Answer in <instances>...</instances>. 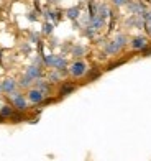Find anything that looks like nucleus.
<instances>
[{
	"label": "nucleus",
	"instance_id": "f257e3e1",
	"mask_svg": "<svg viewBox=\"0 0 151 161\" xmlns=\"http://www.w3.org/2000/svg\"><path fill=\"white\" fill-rule=\"evenodd\" d=\"M128 43H130V40H128V36L125 33H117L112 40L104 43L102 51L105 56H117L118 53H121L127 48Z\"/></svg>",
	"mask_w": 151,
	"mask_h": 161
},
{
	"label": "nucleus",
	"instance_id": "f03ea898",
	"mask_svg": "<svg viewBox=\"0 0 151 161\" xmlns=\"http://www.w3.org/2000/svg\"><path fill=\"white\" fill-rule=\"evenodd\" d=\"M7 97L10 100V105L18 112H26L28 108H30V102L26 99V94L21 89H17L15 92H12L10 96H7Z\"/></svg>",
	"mask_w": 151,
	"mask_h": 161
},
{
	"label": "nucleus",
	"instance_id": "7ed1b4c3",
	"mask_svg": "<svg viewBox=\"0 0 151 161\" xmlns=\"http://www.w3.org/2000/svg\"><path fill=\"white\" fill-rule=\"evenodd\" d=\"M87 71H89V64L85 63L84 59H74L73 63L69 64V68H67L69 76L74 77V79H82V77H85Z\"/></svg>",
	"mask_w": 151,
	"mask_h": 161
},
{
	"label": "nucleus",
	"instance_id": "20e7f679",
	"mask_svg": "<svg viewBox=\"0 0 151 161\" xmlns=\"http://www.w3.org/2000/svg\"><path fill=\"white\" fill-rule=\"evenodd\" d=\"M41 15H43V18H45V21H51V23L57 25L62 20L64 12L59 10V8H45L41 12Z\"/></svg>",
	"mask_w": 151,
	"mask_h": 161
},
{
	"label": "nucleus",
	"instance_id": "39448f33",
	"mask_svg": "<svg viewBox=\"0 0 151 161\" xmlns=\"http://www.w3.org/2000/svg\"><path fill=\"white\" fill-rule=\"evenodd\" d=\"M26 99H28V102H30L31 105L40 107L43 102H45L46 96H45V94H43L40 89H36V87H31V89L26 91Z\"/></svg>",
	"mask_w": 151,
	"mask_h": 161
},
{
	"label": "nucleus",
	"instance_id": "423d86ee",
	"mask_svg": "<svg viewBox=\"0 0 151 161\" xmlns=\"http://www.w3.org/2000/svg\"><path fill=\"white\" fill-rule=\"evenodd\" d=\"M130 48L133 49V51H136V53H140V51L143 49V48H146L148 45H149V38L146 35H135L133 38L130 40Z\"/></svg>",
	"mask_w": 151,
	"mask_h": 161
},
{
	"label": "nucleus",
	"instance_id": "0eeeda50",
	"mask_svg": "<svg viewBox=\"0 0 151 161\" xmlns=\"http://www.w3.org/2000/svg\"><path fill=\"white\" fill-rule=\"evenodd\" d=\"M77 89V84L73 82V80H64V82H61L59 86V91H57V97L62 99V97H67L71 96L73 92H76Z\"/></svg>",
	"mask_w": 151,
	"mask_h": 161
},
{
	"label": "nucleus",
	"instance_id": "6e6552de",
	"mask_svg": "<svg viewBox=\"0 0 151 161\" xmlns=\"http://www.w3.org/2000/svg\"><path fill=\"white\" fill-rule=\"evenodd\" d=\"M23 74L26 76H30L33 80H36V79H43V77H46L45 74V68H41V66H35V64H30V66H26V69Z\"/></svg>",
	"mask_w": 151,
	"mask_h": 161
},
{
	"label": "nucleus",
	"instance_id": "1a4fd4ad",
	"mask_svg": "<svg viewBox=\"0 0 151 161\" xmlns=\"http://www.w3.org/2000/svg\"><path fill=\"white\" fill-rule=\"evenodd\" d=\"M146 8V3H143L141 0H130L127 5V10L130 12V15H141Z\"/></svg>",
	"mask_w": 151,
	"mask_h": 161
},
{
	"label": "nucleus",
	"instance_id": "9d476101",
	"mask_svg": "<svg viewBox=\"0 0 151 161\" xmlns=\"http://www.w3.org/2000/svg\"><path fill=\"white\" fill-rule=\"evenodd\" d=\"M66 76H69V72H67V69L66 71H56V69H49V72L46 74V79L51 82L53 86L54 84H61L62 82V79L66 77Z\"/></svg>",
	"mask_w": 151,
	"mask_h": 161
},
{
	"label": "nucleus",
	"instance_id": "9b49d317",
	"mask_svg": "<svg viewBox=\"0 0 151 161\" xmlns=\"http://www.w3.org/2000/svg\"><path fill=\"white\" fill-rule=\"evenodd\" d=\"M33 87L40 89V91L46 96V97L53 94V84L49 82V80H48L46 77H43V79H36V80H35V84H33Z\"/></svg>",
	"mask_w": 151,
	"mask_h": 161
},
{
	"label": "nucleus",
	"instance_id": "f8f14e48",
	"mask_svg": "<svg viewBox=\"0 0 151 161\" xmlns=\"http://www.w3.org/2000/svg\"><path fill=\"white\" fill-rule=\"evenodd\" d=\"M127 28H136V30H145V21H143L141 15H130L125 20Z\"/></svg>",
	"mask_w": 151,
	"mask_h": 161
},
{
	"label": "nucleus",
	"instance_id": "ddd939ff",
	"mask_svg": "<svg viewBox=\"0 0 151 161\" xmlns=\"http://www.w3.org/2000/svg\"><path fill=\"white\" fill-rule=\"evenodd\" d=\"M2 89H3V94L10 96L12 92H15L18 89V80L15 77H5L2 80Z\"/></svg>",
	"mask_w": 151,
	"mask_h": 161
},
{
	"label": "nucleus",
	"instance_id": "4468645a",
	"mask_svg": "<svg viewBox=\"0 0 151 161\" xmlns=\"http://www.w3.org/2000/svg\"><path fill=\"white\" fill-rule=\"evenodd\" d=\"M85 53H87V48H85L82 43H74V45L71 46V51H69V54L73 56L74 59H82L85 56Z\"/></svg>",
	"mask_w": 151,
	"mask_h": 161
},
{
	"label": "nucleus",
	"instance_id": "2eb2a0df",
	"mask_svg": "<svg viewBox=\"0 0 151 161\" xmlns=\"http://www.w3.org/2000/svg\"><path fill=\"white\" fill-rule=\"evenodd\" d=\"M81 15H82L81 5L69 7V8H66V12H64V17H66L67 20H71V21H77L79 18H81Z\"/></svg>",
	"mask_w": 151,
	"mask_h": 161
},
{
	"label": "nucleus",
	"instance_id": "dca6fc26",
	"mask_svg": "<svg viewBox=\"0 0 151 161\" xmlns=\"http://www.w3.org/2000/svg\"><path fill=\"white\" fill-rule=\"evenodd\" d=\"M67 68H69V61H67L66 54H56L53 69H56V71H66Z\"/></svg>",
	"mask_w": 151,
	"mask_h": 161
},
{
	"label": "nucleus",
	"instance_id": "f3484780",
	"mask_svg": "<svg viewBox=\"0 0 151 161\" xmlns=\"http://www.w3.org/2000/svg\"><path fill=\"white\" fill-rule=\"evenodd\" d=\"M33 84H35V80H33L30 76H26V74H23V76H21V77L18 79V89H21V91H28V89H31Z\"/></svg>",
	"mask_w": 151,
	"mask_h": 161
},
{
	"label": "nucleus",
	"instance_id": "a211bd4d",
	"mask_svg": "<svg viewBox=\"0 0 151 161\" xmlns=\"http://www.w3.org/2000/svg\"><path fill=\"white\" fill-rule=\"evenodd\" d=\"M100 74H102V72H100V69L97 68V66H92V68H89L87 74H85V82H92V80L99 79Z\"/></svg>",
	"mask_w": 151,
	"mask_h": 161
},
{
	"label": "nucleus",
	"instance_id": "6ab92c4d",
	"mask_svg": "<svg viewBox=\"0 0 151 161\" xmlns=\"http://www.w3.org/2000/svg\"><path fill=\"white\" fill-rule=\"evenodd\" d=\"M13 114H15V108H13L10 104H3L2 107H0V115H2L5 120H8Z\"/></svg>",
	"mask_w": 151,
	"mask_h": 161
},
{
	"label": "nucleus",
	"instance_id": "aec40b11",
	"mask_svg": "<svg viewBox=\"0 0 151 161\" xmlns=\"http://www.w3.org/2000/svg\"><path fill=\"white\" fill-rule=\"evenodd\" d=\"M54 23H51V21H45L41 26V35H45V36H53L54 33Z\"/></svg>",
	"mask_w": 151,
	"mask_h": 161
},
{
	"label": "nucleus",
	"instance_id": "412c9836",
	"mask_svg": "<svg viewBox=\"0 0 151 161\" xmlns=\"http://www.w3.org/2000/svg\"><path fill=\"white\" fill-rule=\"evenodd\" d=\"M54 58H56V54H54V53H48V54L43 56V64H45V68H48V69H53Z\"/></svg>",
	"mask_w": 151,
	"mask_h": 161
},
{
	"label": "nucleus",
	"instance_id": "4be33fe9",
	"mask_svg": "<svg viewBox=\"0 0 151 161\" xmlns=\"http://www.w3.org/2000/svg\"><path fill=\"white\" fill-rule=\"evenodd\" d=\"M10 122H13V123H20V122H23V120H26V117H25V112H18V110H15V114H13L10 119H8Z\"/></svg>",
	"mask_w": 151,
	"mask_h": 161
},
{
	"label": "nucleus",
	"instance_id": "5701e85b",
	"mask_svg": "<svg viewBox=\"0 0 151 161\" xmlns=\"http://www.w3.org/2000/svg\"><path fill=\"white\" fill-rule=\"evenodd\" d=\"M141 18L145 21V25H151V8H146L141 13Z\"/></svg>",
	"mask_w": 151,
	"mask_h": 161
},
{
	"label": "nucleus",
	"instance_id": "b1692460",
	"mask_svg": "<svg viewBox=\"0 0 151 161\" xmlns=\"http://www.w3.org/2000/svg\"><path fill=\"white\" fill-rule=\"evenodd\" d=\"M41 40H40V31H30V43H35L38 45Z\"/></svg>",
	"mask_w": 151,
	"mask_h": 161
},
{
	"label": "nucleus",
	"instance_id": "393cba45",
	"mask_svg": "<svg viewBox=\"0 0 151 161\" xmlns=\"http://www.w3.org/2000/svg\"><path fill=\"white\" fill-rule=\"evenodd\" d=\"M31 51H33V48L30 45V41H26V43L21 45V53H23V54H31Z\"/></svg>",
	"mask_w": 151,
	"mask_h": 161
},
{
	"label": "nucleus",
	"instance_id": "a878e982",
	"mask_svg": "<svg viewBox=\"0 0 151 161\" xmlns=\"http://www.w3.org/2000/svg\"><path fill=\"white\" fill-rule=\"evenodd\" d=\"M26 20H28V21H31V23L38 21V12H36V10H31V12L26 15Z\"/></svg>",
	"mask_w": 151,
	"mask_h": 161
},
{
	"label": "nucleus",
	"instance_id": "bb28decb",
	"mask_svg": "<svg viewBox=\"0 0 151 161\" xmlns=\"http://www.w3.org/2000/svg\"><path fill=\"white\" fill-rule=\"evenodd\" d=\"M31 64H35V66H41V68H45V64H43V56H41V54H36V56L33 58Z\"/></svg>",
	"mask_w": 151,
	"mask_h": 161
},
{
	"label": "nucleus",
	"instance_id": "cd10ccee",
	"mask_svg": "<svg viewBox=\"0 0 151 161\" xmlns=\"http://www.w3.org/2000/svg\"><path fill=\"white\" fill-rule=\"evenodd\" d=\"M128 2H130V0H112V3L115 5V7H127L128 5Z\"/></svg>",
	"mask_w": 151,
	"mask_h": 161
},
{
	"label": "nucleus",
	"instance_id": "c85d7f7f",
	"mask_svg": "<svg viewBox=\"0 0 151 161\" xmlns=\"http://www.w3.org/2000/svg\"><path fill=\"white\" fill-rule=\"evenodd\" d=\"M140 53H141V56H149L151 54V45H148L146 48H143Z\"/></svg>",
	"mask_w": 151,
	"mask_h": 161
},
{
	"label": "nucleus",
	"instance_id": "c756f323",
	"mask_svg": "<svg viewBox=\"0 0 151 161\" xmlns=\"http://www.w3.org/2000/svg\"><path fill=\"white\" fill-rule=\"evenodd\" d=\"M57 45H59V40L54 38V36H51V40H49V46H51V48H56Z\"/></svg>",
	"mask_w": 151,
	"mask_h": 161
},
{
	"label": "nucleus",
	"instance_id": "7c9ffc66",
	"mask_svg": "<svg viewBox=\"0 0 151 161\" xmlns=\"http://www.w3.org/2000/svg\"><path fill=\"white\" fill-rule=\"evenodd\" d=\"M121 63H123V61H117V63H112V64H109V66H107V71H112V69H115V68H117V66H120Z\"/></svg>",
	"mask_w": 151,
	"mask_h": 161
},
{
	"label": "nucleus",
	"instance_id": "2f4dec72",
	"mask_svg": "<svg viewBox=\"0 0 151 161\" xmlns=\"http://www.w3.org/2000/svg\"><path fill=\"white\" fill-rule=\"evenodd\" d=\"M145 31H146L148 38H151V25H145Z\"/></svg>",
	"mask_w": 151,
	"mask_h": 161
},
{
	"label": "nucleus",
	"instance_id": "473e14b6",
	"mask_svg": "<svg viewBox=\"0 0 151 161\" xmlns=\"http://www.w3.org/2000/svg\"><path fill=\"white\" fill-rule=\"evenodd\" d=\"M28 122H30V123H33V125H35V123H38V122H40V117L36 115V117H33V119H30Z\"/></svg>",
	"mask_w": 151,
	"mask_h": 161
},
{
	"label": "nucleus",
	"instance_id": "72a5a7b5",
	"mask_svg": "<svg viewBox=\"0 0 151 161\" xmlns=\"http://www.w3.org/2000/svg\"><path fill=\"white\" fill-rule=\"evenodd\" d=\"M48 3L49 5H54V3H57V0H48Z\"/></svg>",
	"mask_w": 151,
	"mask_h": 161
},
{
	"label": "nucleus",
	"instance_id": "f704fd0d",
	"mask_svg": "<svg viewBox=\"0 0 151 161\" xmlns=\"http://www.w3.org/2000/svg\"><path fill=\"white\" fill-rule=\"evenodd\" d=\"M3 94V89H2V82H0V96Z\"/></svg>",
	"mask_w": 151,
	"mask_h": 161
},
{
	"label": "nucleus",
	"instance_id": "c9c22d12",
	"mask_svg": "<svg viewBox=\"0 0 151 161\" xmlns=\"http://www.w3.org/2000/svg\"><path fill=\"white\" fill-rule=\"evenodd\" d=\"M3 122H5V119H3L2 115H0V123H3Z\"/></svg>",
	"mask_w": 151,
	"mask_h": 161
},
{
	"label": "nucleus",
	"instance_id": "e433bc0d",
	"mask_svg": "<svg viewBox=\"0 0 151 161\" xmlns=\"http://www.w3.org/2000/svg\"><path fill=\"white\" fill-rule=\"evenodd\" d=\"M2 105H3V104H2V100H0V107H2Z\"/></svg>",
	"mask_w": 151,
	"mask_h": 161
}]
</instances>
